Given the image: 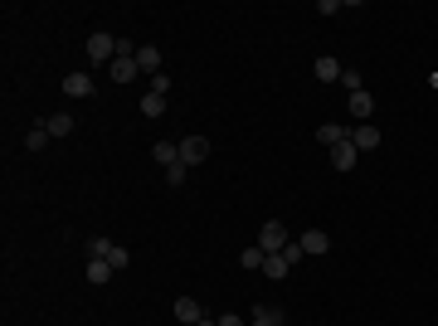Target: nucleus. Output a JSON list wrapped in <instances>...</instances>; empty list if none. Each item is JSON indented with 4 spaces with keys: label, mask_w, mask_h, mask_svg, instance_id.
Here are the masks:
<instances>
[{
    "label": "nucleus",
    "mask_w": 438,
    "mask_h": 326,
    "mask_svg": "<svg viewBox=\"0 0 438 326\" xmlns=\"http://www.w3.org/2000/svg\"><path fill=\"white\" fill-rule=\"evenodd\" d=\"M288 243H292V239H288V229H283L278 219H268V224L258 229V248H263V253H283Z\"/></svg>",
    "instance_id": "obj_1"
},
{
    "label": "nucleus",
    "mask_w": 438,
    "mask_h": 326,
    "mask_svg": "<svg viewBox=\"0 0 438 326\" xmlns=\"http://www.w3.org/2000/svg\"><path fill=\"white\" fill-rule=\"evenodd\" d=\"M112 59H117V39L103 34V29L88 34V64H112Z\"/></svg>",
    "instance_id": "obj_2"
},
{
    "label": "nucleus",
    "mask_w": 438,
    "mask_h": 326,
    "mask_svg": "<svg viewBox=\"0 0 438 326\" xmlns=\"http://www.w3.org/2000/svg\"><path fill=\"white\" fill-rule=\"evenodd\" d=\"M108 69H112V83H136V78H141V69H136V54H117Z\"/></svg>",
    "instance_id": "obj_3"
},
{
    "label": "nucleus",
    "mask_w": 438,
    "mask_h": 326,
    "mask_svg": "<svg viewBox=\"0 0 438 326\" xmlns=\"http://www.w3.org/2000/svg\"><path fill=\"white\" fill-rule=\"evenodd\" d=\"M205 156H210V141H205V136H185V141H181V161H185V166H200Z\"/></svg>",
    "instance_id": "obj_4"
},
{
    "label": "nucleus",
    "mask_w": 438,
    "mask_h": 326,
    "mask_svg": "<svg viewBox=\"0 0 438 326\" xmlns=\"http://www.w3.org/2000/svg\"><path fill=\"white\" fill-rule=\"evenodd\" d=\"M351 146H355V151H375V146H380V132H375L370 122H360V127H351Z\"/></svg>",
    "instance_id": "obj_5"
},
{
    "label": "nucleus",
    "mask_w": 438,
    "mask_h": 326,
    "mask_svg": "<svg viewBox=\"0 0 438 326\" xmlns=\"http://www.w3.org/2000/svg\"><path fill=\"white\" fill-rule=\"evenodd\" d=\"M346 108H351V117H355V122H370V112H375V98L360 88V93H351V98H346Z\"/></svg>",
    "instance_id": "obj_6"
},
{
    "label": "nucleus",
    "mask_w": 438,
    "mask_h": 326,
    "mask_svg": "<svg viewBox=\"0 0 438 326\" xmlns=\"http://www.w3.org/2000/svg\"><path fill=\"white\" fill-rule=\"evenodd\" d=\"M312 73H317V83H341V73H346V69H341L331 54H322V59L312 64Z\"/></svg>",
    "instance_id": "obj_7"
},
{
    "label": "nucleus",
    "mask_w": 438,
    "mask_h": 326,
    "mask_svg": "<svg viewBox=\"0 0 438 326\" xmlns=\"http://www.w3.org/2000/svg\"><path fill=\"white\" fill-rule=\"evenodd\" d=\"M136 69L156 78V73H161V49H156V44H141V49H136Z\"/></svg>",
    "instance_id": "obj_8"
},
{
    "label": "nucleus",
    "mask_w": 438,
    "mask_h": 326,
    "mask_svg": "<svg viewBox=\"0 0 438 326\" xmlns=\"http://www.w3.org/2000/svg\"><path fill=\"white\" fill-rule=\"evenodd\" d=\"M317 141H322V146H341V141H351V127H341V122H327V127H322V132H317Z\"/></svg>",
    "instance_id": "obj_9"
},
{
    "label": "nucleus",
    "mask_w": 438,
    "mask_h": 326,
    "mask_svg": "<svg viewBox=\"0 0 438 326\" xmlns=\"http://www.w3.org/2000/svg\"><path fill=\"white\" fill-rule=\"evenodd\" d=\"M64 93H69V98H93V78H88V73H69V78H64Z\"/></svg>",
    "instance_id": "obj_10"
},
{
    "label": "nucleus",
    "mask_w": 438,
    "mask_h": 326,
    "mask_svg": "<svg viewBox=\"0 0 438 326\" xmlns=\"http://www.w3.org/2000/svg\"><path fill=\"white\" fill-rule=\"evenodd\" d=\"M200 317H205V312H200V302H195V297H176V322L195 326Z\"/></svg>",
    "instance_id": "obj_11"
},
{
    "label": "nucleus",
    "mask_w": 438,
    "mask_h": 326,
    "mask_svg": "<svg viewBox=\"0 0 438 326\" xmlns=\"http://www.w3.org/2000/svg\"><path fill=\"white\" fill-rule=\"evenodd\" d=\"M151 156H156L161 166H181V141H156Z\"/></svg>",
    "instance_id": "obj_12"
},
{
    "label": "nucleus",
    "mask_w": 438,
    "mask_h": 326,
    "mask_svg": "<svg viewBox=\"0 0 438 326\" xmlns=\"http://www.w3.org/2000/svg\"><path fill=\"white\" fill-rule=\"evenodd\" d=\"M355 156H360V151H355L351 141H341V146H331V166H336V171H351V166H355Z\"/></svg>",
    "instance_id": "obj_13"
},
{
    "label": "nucleus",
    "mask_w": 438,
    "mask_h": 326,
    "mask_svg": "<svg viewBox=\"0 0 438 326\" xmlns=\"http://www.w3.org/2000/svg\"><path fill=\"white\" fill-rule=\"evenodd\" d=\"M302 248H307V253H327V248H331L327 229H307V234H302Z\"/></svg>",
    "instance_id": "obj_14"
},
{
    "label": "nucleus",
    "mask_w": 438,
    "mask_h": 326,
    "mask_svg": "<svg viewBox=\"0 0 438 326\" xmlns=\"http://www.w3.org/2000/svg\"><path fill=\"white\" fill-rule=\"evenodd\" d=\"M112 273H117V268H112L108 258H88V283H108Z\"/></svg>",
    "instance_id": "obj_15"
},
{
    "label": "nucleus",
    "mask_w": 438,
    "mask_h": 326,
    "mask_svg": "<svg viewBox=\"0 0 438 326\" xmlns=\"http://www.w3.org/2000/svg\"><path fill=\"white\" fill-rule=\"evenodd\" d=\"M44 127H49V136H69V132H73V117H69V112H54Z\"/></svg>",
    "instance_id": "obj_16"
},
{
    "label": "nucleus",
    "mask_w": 438,
    "mask_h": 326,
    "mask_svg": "<svg viewBox=\"0 0 438 326\" xmlns=\"http://www.w3.org/2000/svg\"><path fill=\"white\" fill-rule=\"evenodd\" d=\"M263 273H268V278H288L292 268H288V258H283V253H268V258H263Z\"/></svg>",
    "instance_id": "obj_17"
},
{
    "label": "nucleus",
    "mask_w": 438,
    "mask_h": 326,
    "mask_svg": "<svg viewBox=\"0 0 438 326\" xmlns=\"http://www.w3.org/2000/svg\"><path fill=\"white\" fill-rule=\"evenodd\" d=\"M141 112L146 117H161L166 112V93H141Z\"/></svg>",
    "instance_id": "obj_18"
},
{
    "label": "nucleus",
    "mask_w": 438,
    "mask_h": 326,
    "mask_svg": "<svg viewBox=\"0 0 438 326\" xmlns=\"http://www.w3.org/2000/svg\"><path fill=\"white\" fill-rule=\"evenodd\" d=\"M253 326H283V312L278 307H253Z\"/></svg>",
    "instance_id": "obj_19"
},
{
    "label": "nucleus",
    "mask_w": 438,
    "mask_h": 326,
    "mask_svg": "<svg viewBox=\"0 0 438 326\" xmlns=\"http://www.w3.org/2000/svg\"><path fill=\"white\" fill-rule=\"evenodd\" d=\"M263 258H268V253H263V248H258V243H253V248H243V253H239V263H243V268H248V273H253V268H258V273H263Z\"/></svg>",
    "instance_id": "obj_20"
},
{
    "label": "nucleus",
    "mask_w": 438,
    "mask_h": 326,
    "mask_svg": "<svg viewBox=\"0 0 438 326\" xmlns=\"http://www.w3.org/2000/svg\"><path fill=\"white\" fill-rule=\"evenodd\" d=\"M44 141H49V127H44V122H39V127H29L24 146H29V151H44Z\"/></svg>",
    "instance_id": "obj_21"
},
{
    "label": "nucleus",
    "mask_w": 438,
    "mask_h": 326,
    "mask_svg": "<svg viewBox=\"0 0 438 326\" xmlns=\"http://www.w3.org/2000/svg\"><path fill=\"white\" fill-rule=\"evenodd\" d=\"M112 253V239H88V258H108Z\"/></svg>",
    "instance_id": "obj_22"
},
{
    "label": "nucleus",
    "mask_w": 438,
    "mask_h": 326,
    "mask_svg": "<svg viewBox=\"0 0 438 326\" xmlns=\"http://www.w3.org/2000/svg\"><path fill=\"white\" fill-rule=\"evenodd\" d=\"M283 258H288V268H292V263H302V258H307V248H302V239H297V243H288V248H283Z\"/></svg>",
    "instance_id": "obj_23"
},
{
    "label": "nucleus",
    "mask_w": 438,
    "mask_h": 326,
    "mask_svg": "<svg viewBox=\"0 0 438 326\" xmlns=\"http://www.w3.org/2000/svg\"><path fill=\"white\" fill-rule=\"evenodd\" d=\"M185 171H190L185 161H181V166H166V180H171V185H181V180H185Z\"/></svg>",
    "instance_id": "obj_24"
},
{
    "label": "nucleus",
    "mask_w": 438,
    "mask_h": 326,
    "mask_svg": "<svg viewBox=\"0 0 438 326\" xmlns=\"http://www.w3.org/2000/svg\"><path fill=\"white\" fill-rule=\"evenodd\" d=\"M108 263H112V268H127V263H132V258H127V248H117V243H112V253H108Z\"/></svg>",
    "instance_id": "obj_25"
},
{
    "label": "nucleus",
    "mask_w": 438,
    "mask_h": 326,
    "mask_svg": "<svg viewBox=\"0 0 438 326\" xmlns=\"http://www.w3.org/2000/svg\"><path fill=\"white\" fill-rule=\"evenodd\" d=\"M215 322H219V326H243L239 317H234V312H224V317H215Z\"/></svg>",
    "instance_id": "obj_26"
},
{
    "label": "nucleus",
    "mask_w": 438,
    "mask_h": 326,
    "mask_svg": "<svg viewBox=\"0 0 438 326\" xmlns=\"http://www.w3.org/2000/svg\"><path fill=\"white\" fill-rule=\"evenodd\" d=\"M195 326H219V322H210V317H200V322H195Z\"/></svg>",
    "instance_id": "obj_27"
}]
</instances>
